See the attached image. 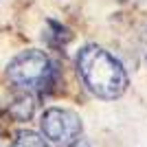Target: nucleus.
Listing matches in <instances>:
<instances>
[{
  "label": "nucleus",
  "instance_id": "obj_6",
  "mask_svg": "<svg viewBox=\"0 0 147 147\" xmlns=\"http://www.w3.org/2000/svg\"><path fill=\"white\" fill-rule=\"evenodd\" d=\"M70 147H90V143H88L86 138L81 136V138H77V141H75V143H73V145H70Z\"/></svg>",
  "mask_w": 147,
  "mask_h": 147
},
{
  "label": "nucleus",
  "instance_id": "obj_2",
  "mask_svg": "<svg viewBox=\"0 0 147 147\" xmlns=\"http://www.w3.org/2000/svg\"><path fill=\"white\" fill-rule=\"evenodd\" d=\"M53 75H55L53 61L46 53L35 49L16 55L7 66V77L20 92H35L49 88L53 84Z\"/></svg>",
  "mask_w": 147,
  "mask_h": 147
},
{
  "label": "nucleus",
  "instance_id": "obj_4",
  "mask_svg": "<svg viewBox=\"0 0 147 147\" xmlns=\"http://www.w3.org/2000/svg\"><path fill=\"white\" fill-rule=\"evenodd\" d=\"M7 112L13 121L18 123H26L31 121L33 112H35V99L31 92H18L16 97L11 99V103L7 105Z\"/></svg>",
  "mask_w": 147,
  "mask_h": 147
},
{
  "label": "nucleus",
  "instance_id": "obj_7",
  "mask_svg": "<svg viewBox=\"0 0 147 147\" xmlns=\"http://www.w3.org/2000/svg\"><path fill=\"white\" fill-rule=\"evenodd\" d=\"M143 46H145V55H147V29H145V33H143Z\"/></svg>",
  "mask_w": 147,
  "mask_h": 147
},
{
  "label": "nucleus",
  "instance_id": "obj_3",
  "mask_svg": "<svg viewBox=\"0 0 147 147\" xmlns=\"http://www.w3.org/2000/svg\"><path fill=\"white\" fill-rule=\"evenodd\" d=\"M40 127L49 141L70 147L77 138H81L84 123L77 112L68 110V108H49V110H44L42 119H40Z\"/></svg>",
  "mask_w": 147,
  "mask_h": 147
},
{
  "label": "nucleus",
  "instance_id": "obj_5",
  "mask_svg": "<svg viewBox=\"0 0 147 147\" xmlns=\"http://www.w3.org/2000/svg\"><path fill=\"white\" fill-rule=\"evenodd\" d=\"M11 147H51L49 143L44 141L37 132H31V129H22L16 134V141Z\"/></svg>",
  "mask_w": 147,
  "mask_h": 147
},
{
  "label": "nucleus",
  "instance_id": "obj_1",
  "mask_svg": "<svg viewBox=\"0 0 147 147\" xmlns=\"http://www.w3.org/2000/svg\"><path fill=\"white\" fill-rule=\"evenodd\" d=\"M77 73L84 86L103 101H114L127 90V73L123 64L97 44H86L77 53Z\"/></svg>",
  "mask_w": 147,
  "mask_h": 147
}]
</instances>
